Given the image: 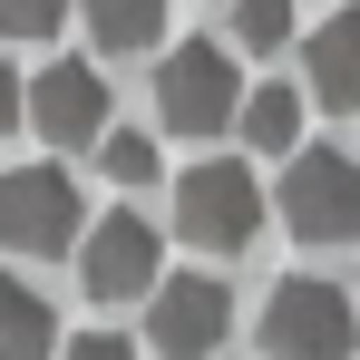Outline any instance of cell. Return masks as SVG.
I'll return each instance as SVG.
<instances>
[{
	"instance_id": "2e32d148",
	"label": "cell",
	"mask_w": 360,
	"mask_h": 360,
	"mask_svg": "<svg viewBox=\"0 0 360 360\" xmlns=\"http://www.w3.org/2000/svg\"><path fill=\"white\" fill-rule=\"evenodd\" d=\"M59 360H136V341H127V331H78Z\"/></svg>"
},
{
	"instance_id": "6da1fadb",
	"label": "cell",
	"mask_w": 360,
	"mask_h": 360,
	"mask_svg": "<svg viewBox=\"0 0 360 360\" xmlns=\"http://www.w3.org/2000/svg\"><path fill=\"white\" fill-rule=\"evenodd\" d=\"M243 68L224 39H176L156 59V127L166 136H214V127H243Z\"/></svg>"
},
{
	"instance_id": "7a4b0ae2",
	"label": "cell",
	"mask_w": 360,
	"mask_h": 360,
	"mask_svg": "<svg viewBox=\"0 0 360 360\" xmlns=\"http://www.w3.org/2000/svg\"><path fill=\"white\" fill-rule=\"evenodd\" d=\"M176 234L195 253H243L263 234V185H253L243 156H195L176 176Z\"/></svg>"
},
{
	"instance_id": "277c9868",
	"label": "cell",
	"mask_w": 360,
	"mask_h": 360,
	"mask_svg": "<svg viewBox=\"0 0 360 360\" xmlns=\"http://www.w3.org/2000/svg\"><path fill=\"white\" fill-rule=\"evenodd\" d=\"M273 214H283L292 243H351L360 234V166L341 146H302L273 185Z\"/></svg>"
},
{
	"instance_id": "5b68a950",
	"label": "cell",
	"mask_w": 360,
	"mask_h": 360,
	"mask_svg": "<svg viewBox=\"0 0 360 360\" xmlns=\"http://www.w3.org/2000/svg\"><path fill=\"white\" fill-rule=\"evenodd\" d=\"M0 243L49 263V253H78L88 243V214H78V185L59 166H10L0 176Z\"/></svg>"
},
{
	"instance_id": "30bf717a",
	"label": "cell",
	"mask_w": 360,
	"mask_h": 360,
	"mask_svg": "<svg viewBox=\"0 0 360 360\" xmlns=\"http://www.w3.org/2000/svg\"><path fill=\"white\" fill-rule=\"evenodd\" d=\"M59 311L39 283H20V273H0V360H59Z\"/></svg>"
},
{
	"instance_id": "4fadbf2b",
	"label": "cell",
	"mask_w": 360,
	"mask_h": 360,
	"mask_svg": "<svg viewBox=\"0 0 360 360\" xmlns=\"http://www.w3.org/2000/svg\"><path fill=\"white\" fill-rule=\"evenodd\" d=\"M98 166H108V185H156V136H136V127H108Z\"/></svg>"
},
{
	"instance_id": "ba28073f",
	"label": "cell",
	"mask_w": 360,
	"mask_h": 360,
	"mask_svg": "<svg viewBox=\"0 0 360 360\" xmlns=\"http://www.w3.org/2000/svg\"><path fill=\"white\" fill-rule=\"evenodd\" d=\"M30 127L49 146H108V78L88 59H49L30 78Z\"/></svg>"
},
{
	"instance_id": "9c48e42d",
	"label": "cell",
	"mask_w": 360,
	"mask_h": 360,
	"mask_svg": "<svg viewBox=\"0 0 360 360\" xmlns=\"http://www.w3.org/2000/svg\"><path fill=\"white\" fill-rule=\"evenodd\" d=\"M302 78H311V98H321V108L360 117V10H331V20L311 30V49H302Z\"/></svg>"
},
{
	"instance_id": "5bb4252c",
	"label": "cell",
	"mask_w": 360,
	"mask_h": 360,
	"mask_svg": "<svg viewBox=\"0 0 360 360\" xmlns=\"http://www.w3.org/2000/svg\"><path fill=\"white\" fill-rule=\"evenodd\" d=\"M234 39L263 59V49H283L292 39V0H234Z\"/></svg>"
},
{
	"instance_id": "7c38bea8",
	"label": "cell",
	"mask_w": 360,
	"mask_h": 360,
	"mask_svg": "<svg viewBox=\"0 0 360 360\" xmlns=\"http://www.w3.org/2000/svg\"><path fill=\"white\" fill-rule=\"evenodd\" d=\"M243 146H263V156H302V88H253L243 98Z\"/></svg>"
},
{
	"instance_id": "8fae6325",
	"label": "cell",
	"mask_w": 360,
	"mask_h": 360,
	"mask_svg": "<svg viewBox=\"0 0 360 360\" xmlns=\"http://www.w3.org/2000/svg\"><path fill=\"white\" fill-rule=\"evenodd\" d=\"M88 39H98L108 59L156 49V39H166V0H88Z\"/></svg>"
},
{
	"instance_id": "52a82bcc",
	"label": "cell",
	"mask_w": 360,
	"mask_h": 360,
	"mask_svg": "<svg viewBox=\"0 0 360 360\" xmlns=\"http://www.w3.org/2000/svg\"><path fill=\"white\" fill-rule=\"evenodd\" d=\"M88 302H156V224L146 214H98L78 243Z\"/></svg>"
},
{
	"instance_id": "e0dca14e",
	"label": "cell",
	"mask_w": 360,
	"mask_h": 360,
	"mask_svg": "<svg viewBox=\"0 0 360 360\" xmlns=\"http://www.w3.org/2000/svg\"><path fill=\"white\" fill-rule=\"evenodd\" d=\"M20 117H30V88H20V78H10V59H0V136H10Z\"/></svg>"
},
{
	"instance_id": "8992f818",
	"label": "cell",
	"mask_w": 360,
	"mask_h": 360,
	"mask_svg": "<svg viewBox=\"0 0 360 360\" xmlns=\"http://www.w3.org/2000/svg\"><path fill=\"white\" fill-rule=\"evenodd\" d=\"M224 331H234V292L214 283V273H166L156 302H146V351L156 360H214L224 351Z\"/></svg>"
},
{
	"instance_id": "9a60e30c",
	"label": "cell",
	"mask_w": 360,
	"mask_h": 360,
	"mask_svg": "<svg viewBox=\"0 0 360 360\" xmlns=\"http://www.w3.org/2000/svg\"><path fill=\"white\" fill-rule=\"evenodd\" d=\"M68 10L78 0H0V39H49V30H68Z\"/></svg>"
},
{
	"instance_id": "3957f363",
	"label": "cell",
	"mask_w": 360,
	"mask_h": 360,
	"mask_svg": "<svg viewBox=\"0 0 360 360\" xmlns=\"http://www.w3.org/2000/svg\"><path fill=\"white\" fill-rule=\"evenodd\" d=\"M360 341V302L331 292L321 273H283L263 292V351L273 360H351Z\"/></svg>"
}]
</instances>
